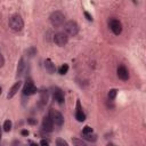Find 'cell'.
I'll return each instance as SVG.
<instances>
[{
  "label": "cell",
  "instance_id": "obj_13",
  "mask_svg": "<svg viewBox=\"0 0 146 146\" xmlns=\"http://www.w3.org/2000/svg\"><path fill=\"white\" fill-rule=\"evenodd\" d=\"M44 67H46L47 72L50 73V74L55 73V71H56V66H55V64H54L50 59H46V60H44Z\"/></svg>",
  "mask_w": 146,
  "mask_h": 146
},
{
  "label": "cell",
  "instance_id": "obj_9",
  "mask_svg": "<svg viewBox=\"0 0 146 146\" xmlns=\"http://www.w3.org/2000/svg\"><path fill=\"white\" fill-rule=\"evenodd\" d=\"M52 129H54V122L50 119V116L49 115L43 116V119H42V130L46 131V132H51Z\"/></svg>",
  "mask_w": 146,
  "mask_h": 146
},
{
  "label": "cell",
  "instance_id": "obj_3",
  "mask_svg": "<svg viewBox=\"0 0 146 146\" xmlns=\"http://www.w3.org/2000/svg\"><path fill=\"white\" fill-rule=\"evenodd\" d=\"M65 33L70 36H75L79 33V25L75 21H68L64 24Z\"/></svg>",
  "mask_w": 146,
  "mask_h": 146
},
{
  "label": "cell",
  "instance_id": "obj_16",
  "mask_svg": "<svg viewBox=\"0 0 146 146\" xmlns=\"http://www.w3.org/2000/svg\"><path fill=\"white\" fill-rule=\"evenodd\" d=\"M36 48H34V47H30L29 49H26V51H25V54H26V56L27 57H30V58H32V57H34V55H36Z\"/></svg>",
  "mask_w": 146,
  "mask_h": 146
},
{
  "label": "cell",
  "instance_id": "obj_6",
  "mask_svg": "<svg viewBox=\"0 0 146 146\" xmlns=\"http://www.w3.org/2000/svg\"><path fill=\"white\" fill-rule=\"evenodd\" d=\"M67 41H68V36L65 32H57L54 35V42L59 47L65 46L67 43Z\"/></svg>",
  "mask_w": 146,
  "mask_h": 146
},
{
  "label": "cell",
  "instance_id": "obj_24",
  "mask_svg": "<svg viewBox=\"0 0 146 146\" xmlns=\"http://www.w3.org/2000/svg\"><path fill=\"white\" fill-rule=\"evenodd\" d=\"M40 145H42V146H48V145H49V141L46 140V139H42V140L40 141Z\"/></svg>",
  "mask_w": 146,
  "mask_h": 146
},
{
  "label": "cell",
  "instance_id": "obj_4",
  "mask_svg": "<svg viewBox=\"0 0 146 146\" xmlns=\"http://www.w3.org/2000/svg\"><path fill=\"white\" fill-rule=\"evenodd\" d=\"M108 26H110L111 31H112L115 35L121 34V32H122V24H121V22H120L119 19L113 18V17L110 18V19H108Z\"/></svg>",
  "mask_w": 146,
  "mask_h": 146
},
{
  "label": "cell",
  "instance_id": "obj_14",
  "mask_svg": "<svg viewBox=\"0 0 146 146\" xmlns=\"http://www.w3.org/2000/svg\"><path fill=\"white\" fill-rule=\"evenodd\" d=\"M24 71H25V62H24V58H21L18 60V65H17V76H22L24 74Z\"/></svg>",
  "mask_w": 146,
  "mask_h": 146
},
{
  "label": "cell",
  "instance_id": "obj_27",
  "mask_svg": "<svg viewBox=\"0 0 146 146\" xmlns=\"http://www.w3.org/2000/svg\"><path fill=\"white\" fill-rule=\"evenodd\" d=\"M27 123H30V124H36V120H33V119H27Z\"/></svg>",
  "mask_w": 146,
  "mask_h": 146
},
{
  "label": "cell",
  "instance_id": "obj_20",
  "mask_svg": "<svg viewBox=\"0 0 146 146\" xmlns=\"http://www.w3.org/2000/svg\"><path fill=\"white\" fill-rule=\"evenodd\" d=\"M67 71H68V65L67 64H64V65H62L60 67H59V70H58V72H59V74H66L67 73Z\"/></svg>",
  "mask_w": 146,
  "mask_h": 146
},
{
  "label": "cell",
  "instance_id": "obj_29",
  "mask_svg": "<svg viewBox=\"0 0 146 146\" xmlns=\"http://www.w3.org/2000/svg\"><path fill=\"white\" fill-rule=\"evenodd\" d=\"M1 92H2V88L0 87V95H1Z\"/></svg>",
  "mask_w": 146,
  "mask_h": 146
},
{
  "label": "cell",
  "instance_id": "obj_21",
  "mask_svg": "<svg viewBox=\"0 0 146 146\" xmlns=\"http://www.w3.org/2000/svg\"><path fill=\"white\" fill-rule=\"evenodd\" d=\"M72 141H73V144H74V145H79V146H84V145H86V143H84L83 140L78 139V138H73V139H72Z\"/></svg>",
  "mask_w": 146,
  "mask_h": 146
},
{
  "label": "cell",
  "instance_id": "obj_2",
  "mask_svg": "<svg viewBox=\"0 0 146 146\" xmlns=\"http://www.w3.org/2000/svg\"><path fill=\"white\" fill-rule=\"evenodd\" d=\"M49 21L51 23V25L54 27H59L64 24L65 22V15L59 11V10H56V11H52L50 14V17H49Z\"/></svg>",
  "mask_w": 146,
  "mask_h": 146
},
{
  "label": "cell",
  "instance_id": "obj_19",
  "mask_svg": "<svg viewBox=\"0 0 146 146\" xmlns=\"http://www.w3.org/2000/svg\"><path fill=\"white\" fill-rule=\"evenodd\" d=\"M116 94H117V90L116 89H110L108 94H107V97L108 99H114L116 97Z\"/></svg>",
  "mask_w": 146,
  "mask_h": 146
},
{
  "label": "cell",
  "instance_id": "obj_23",
  "mask_svg": "<svg viewBox=\"0 0 146 146\" xmlns=\"http://www.w3.org/2000/svg\"><path fill=\"white\" fill-rule=\"evenodd\" d=\"M90 132H92V128H90L89 125H86V127L83 128V130H82V135H86V133H90Z\"/></svg>",
  "mask_w": 146,
  "mask_h": 146
},
{
  "label": "cell",
  "instance_id": "obj_11",
  "mask_svg": "<svg viewBox=\"0 0 146 146\" xmlns=\"http://www.w3.org/2000/svg\"><path fill=\"white\" fill-rule=\"evenodd\" d=\"M75 119L79 121V122H83L86 120V114L84 112L82 111V107H81V104L80 102L78 100L76 102V110H75Z\"/></svg>",
  "mask_w": 146,
  "mask_h": 146
},
{
  "label": "cell",
  "instance_id": "obj_25",
  "mask_svg": "<svg viewBox=\"0 0 146 146\" xmlns=\"http://www.w3.org/2000/svg\"><path fill=\"white\" fill-rule=\"evenodd\" d=\"M84 16H86V18H87L88 21H92V16H91V15H89V13L84 11Z\"/></svg>",
  "mask_w": 146,
  "mask_h": 146
},
{
  "label": "cell",
  "instance_id": "obj_7",
  "mask_svg": "<svg viewBox=\"0 0 146 146\" xmlns=\"http://www.w3.org/2000/svg\"><path fill=\"white\" fill-rule=\"evenodd\" d=\"M116 74H117L119 79H121L122 81H127V80L130 78L129 71H128V68H127L124 65H119V66H117Z\"/></svg>",
  "mask_w": 146,
  "mask_h": 146
},
{
  "label": "cell",
  "instance_id": "obj_18",
  "mask_svg": "<svg viewBox=\"0 0 146 146\" xmlns=\"http://www.w3.org/2000/svg\"><path fill=\"white\" fill-rule=\"evenodd\" d=\"M11 121L10 120H6L5 122H3V131H6V132H9L10 130H11Z\"/></svg>",
  "mask_w": 146,
  "mask_h": 146
},
{
  "label": "cell",
  "instance_id": "obj_15",
  "mask_svg": "<svg viewBox=\"0 0 146 146\" xmlns=\"http://www.w3.org/2000/svg\"><path fill=\"white\" fill-rule=\"evenodd\" d=\"M48 98H49L48 91L47 90H42L40 92V103H41V105H46L48 103Z\"/></svg>",
  "mask_w": 146,
  "mask_h": 146
},
{
  "label": "cell",
  "instance_id": "obj_26",
  "mask_svg": "<svg viewBox=\"0 0 146 146\" xmlns=\"http://www.w3.org/2000/svg\"><path fill=\"white\" fill-rule=\"evenodd\" d=\"M3 64H5V58H3V56L0 54V67H2Z\"/></svg>",
  "mask_w": 146,
  "mask_h": 146
},
{
  "label": "cell",
  "instance_id": "obj_22",
  "mask_svg": "<svg viewBox=\"0 0 146 146\" xmlns=\"http://www.w3.org/2000/svg\"><path fill=\"white\" fill-rule=\"evenodd\" d=\"M56 145H57V146H67L68 144H67V141H65L64 139L58 138V139L56 140Z\"/></svg>",
  "mask_w": 146,
  "mask_h": 146
},
{
  "label": "cell",
  "instance_id": "obj_10",
  "mask_svg": "<svg viewBox=\"0 0 146 146\" xmlns=\"http://www.w3.org/2000/svg\"><path fill=\"white\" fill-rule=\"evenodd\" d=\"M21 87H22V81H17V82H15L13 86H11V88L9 89V91H8V94H7V98L8 99H10V98H13L17 92H18V90L21 89Z\"/></svg>",
  "mask_w": 146,
  "mask_h": 146
},
{
  "label": "cell",
  "instance_id": "obj_8",
  "mask_svg": "<svg viewBox=\"0 0 146 146\" xmlns=\"http://www.w3.org/2000/svg\"><path fill=\"white\" fill-rule=\"evenodd\" d=\"M35 92H36V88H35L34 83H33L31 80L26 81V83L24 84V88H23V95H25V96H31V95H33V94H35Z\"/></svg>",
  "mask_w": 146,
  "mask_h": 146
},
{
  "label": "cell",
  "instance_id": "obj_5",
  "mask_svg": "<svg viewBox=\"0 0 146 146\" xmlns=\"http://www.w3.org/2000/svg\"><path fill=\"white\" fill-rule=\"evenodd\" d=\"M49 116H50V119L52 120L54 124H56V125H58V127L63 125V123H64V117H63V115H62L60 112H58V111L51 108L50 112H49Z\"/></svg>",
  "mask_w": 146,
  "mask_h": 146
},
{
  "label": "cell",
  "instance_id": "obj_30",
  "mask_svg": "<svg viewBox=\"0 0 146 146\" xmlns=\"http://www.w3.org/2000/svg\"><path fill=\"white\" fill-rule=\"evenodd\" d=\"M0 138H1V128H0Z\"/></svg>",
  "mask_w": 146,
  "mask_h": 146
},
{
  "label": "cell",
  "instance_id": "obj_12",
  "mask_svg": "<svg viewBox=\"0 0 146 146\" xmlns=\"http://www.w3.org/2000/svg\"><path fill=\"white\" fill-rule=\"evenodd\" d=\"M52 97H54V100H56L58 104H63L64 103V94H63V91L60 89L55 88L54 94H52Z\"/></svg>",
  "mask_w": 146,
  "mask_h": 146
},
{
  "label": "cell",
  "instance_id": "obj_17",
  "mask_svg": "<svg viewBox=\"0 0 146 146\" xmlns=\"http://www.w3.org/2000/svg\"><path fill=\"white\" fill-rule=\"evenodd\" d=\"M83 138H84L86 140H88V141H96V140H97V136H96L95 133H92V132L83 135Z\"/></svg>",
  "mask_w": 146,
  "mask_h": 146
},
{
  "label": "cell",
  "instance_id": "obj_28",
  "mask_svg": "<svg viewBox=\"0 0 146 146\" xmlns=\"http://www.w3.org/2000/svg\"><path fill=\"white\" fill-rule=\"evenodd\" d=\"M21 135H22V136H27V135H29V131L25 130V129H23V130L21 131Z\"/></svg>",
  "mask_w": 146,
  "mask_h": 146
},
{
  "label": "cell",
  "instance_id": "obj_1",
  "mask_svg": "<svg viewBox=\"0 0 146 146\" xmlns=\"http://www.w3.org/2000/svg\"><path fill=\"white\" fill-rule=\"evenodd\" d=\"M8 24H9V27H10L14 32H19V31H22L23 27H24L23 18H22L21 15H18V14L11 15V16L9 17Z\"/></svg>",
  "mask_w": 146,
  "mask_h": 146
}]
</instances>
